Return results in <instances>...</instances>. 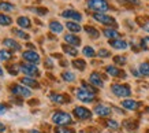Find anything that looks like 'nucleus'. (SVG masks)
Segmentation results:
<instances>
[{"label": "nucleus", "instance_id": "nucleus-1", "mask_svg": "<svg viewBox=\"0 0 149 133\" xmlns=\"http://www.w3.org/2000/svg\"><path fill=\"white\" fill-rule=\"evenodd\" d=\"M52 122L56 124L58 126H66V125L72 124V118L68 113H64V111H56V113L52 115Z\"/></svg>", "mask_w": 149, "mask_h": 133}, {"label": "nucleus", "instance_id": "nucleus-2", "mask_svg": "<svg viewBox=\"0 0 149 133\" xmlns=\"http://www.w3.org/2000/svg\"><path fill=\"white\" fill-rule=\"evenodd\" d=\"M75 95H77L78 100L84 102V103H91V102L95 100V97H96L95 92L89 91V89H86V88H84V87L75 89Z\"/></svg>", "mask_w": 149, "mask_h": 133}, {"label": "nucleus", "instance_id": "nucleus-3", "mask_svg": "<svg viewBox=\"0 0 149 133\" xmlns=\"http://www.w3.org/2000/svg\"><path fill=\"white\" fill-rule=\"evenodd\" d=\"M111 91H112V93L116 95L118 97H129L131 95L130 87L122 85V84H113L112 87H111Z\"/></svg>", "mask_w": 149, "mask_h": 133}, {"label": "nucleus", "instance_id": "nucleus-4", "mask_svg": "<svg viewBox=\"0 0 149 133\" xmlns=\"http://www.w3.org/2000/svg\"><path fill=\"white\" fill-rule=\"evenodd\" d=\"M88 7L97 13H105L109 8L108 3L105 0H88Z\"/></svg>", "mask_w": 149, "mask_h": 133}, {"label": "nucleus", "instance_id": "nucleus-5", "mask_svg": "<svg viewBox=\"0 0 149 133\" xmlns=\"http://www.w3.org/2000/svg\"><path fill=\"white\" fill-rule=\"evenodd\" d=\"M93 18H95L97 22L103 23V25H108V26H112V28H116L118 26L116 21H115L112 17H109V15H107V14H103V13L93 14Z\"/></svg>", "mask_w": 149, "mask_h": 133}, {"label": "nucleus", "instance_id": "nucleus-6", "mask_svg": "<svg viewBox=\"0 0 149 133\" xmlns=\"http://www.w3.org/2000/svg\"><path fill=\"white\" fill-rule=\"evenodd\" d=\"M11 92H13L14 95H17V96H21V97H29L32 95V92L29 91V88H26L25 85H19V84H14L11 85Z\"/></svg>", "mask_w": 149, "mask_h": 133}, {"label": "nucleus", "instance_id": "nucleus-7", "mask_svg": "<svg viewBox=\"0 0 149 133\" xmlns=\"http://www.w3.org/2000/svg\"><path fill=\"white\" fill-rule=\"evenodd\" d=\"M21 70L26 74L27 77H34L38 76V69L33 63H22L21 64Z\"/></svg>", "mask_w": 149, "mask_h": 133}, {"label": "nucleus", "instance_id": "nucleus-8", "mask_svg": "<svg viewBox=\"0 0 149 133\" xmlns=\"http://www.w3.org/2000/svg\"><path fill=\"white\" fill-rule=\"evenodd\" d=\"M74 115H75L78 119H82V121H84V119L91 118L92 113L88 110L86 107H81V106H79V107H75V108H74Z\"/></svg>", "mask_w": 149, "mask_h": 133}, {"label": "nucleus", "instance_id": "nucleus-9", "mask_svg": "<svg viewBox=\"0 0 149 133\" xmlns=\"http://www.w3.org/2000/svg\"><path fill=\"white\" fill-rule=\"evenodd\" d=\"M22 58L26 60V62L33 63V64H36L40 62V55H38L37 52H34V51H26V52H23Z\"/></svg>", "mask_w": 149, "mask_h": 133}, {"label": "nucleus", "instance_id": "nucleus-10", "mask_svg": "<svg viewBox=\"0 0 149 133\" xmlns=\"http://www.w3.org/2000/svg\"><path fill=\"white\" fill-rule=\"evenodd\" d=\"M62 17L67 19H72V21H77V22H79L82 19V15L78 11H74V10H64L62 13Z\"/></svg>", "mask_w": 149, "mask_h": 133}, {"label": "nucleus", "instance_id": "nucleus-11", "mask_svg": "<svg viewBox=\"0 0 149 133\" xmlns=\"http://www.w3.org/2000/svg\"><path fill=\"white\" fill-rule=\"evenodd\" d=\"M95 113L99 117H108V115H111L112 110H111V107H108L105 104H97L95 107Z\"/></svg>", "mask_w": 149, "mask_h": 133}, {"label": "nucleus", "instance_id": "nucleus-12", "mask_svg": "<svg viewBox=\"0 0 149 133\" xmlns=\"http://www.w3.org/2000/svg\"><path fill=\"white\" fill-rule=\"evenodd\" d=\"M89 83L93 85V87L96 88H103L104 87V83H103V78H101V76H100L99 73H92L91 77H89Z\"/></svg>", "mask_w": 149, "mask_h": 133}, {"label": "nucleus", "instance_id": "nucleus-13", "mask_svg": "<svg viewBox=\"0 0 149 133\" xmlns=\"http://www.w3.org/2000/svg\"><path fill=\"white\" fill-rule=\"evenodd\" d=\"M49 97L54 103H58V104H64V103L70 102V97L66 96V95H60V93H52Z\"/></svg>", "mask_w": 149, "mask_h": 133}, {"label": "nucleus", "instance_id": "nucleus-14", "mask_svg": "<svg viewBox=\"0 0 149 133\" xmlns=\"http://www.w3.org/2000/svg\"><path fill=\"white\" fill-rule=\"evenodd\" d=\"M122 106L125 108H127V110H137L141 106V103L136 100H131V99H126V100L122 102Z\"/></svg>", "mask_w": 149, "mask_h": 133}, {"label": "nucleus", "instance_id": "nucleus-15", "mask_svg": "<svg viewBox=\"0 0 149 133\" xmlns=\"http://www.w3.org/2000/svg\"><path fill=\"white\" fill-rule=\"evenodd\" d=\"M64 41L67 43V44H70V46H79L81 44V38L78 36H74V34H71V33H68V34H66L64 36Z\"/></svg>", "mask_w": 149, "mask_h": 133}, {"label": "nucleus", "instance_id": "nucleus-16", "mask_svg": "<svg viewBox=\"0 0 149 133\" xmlns=\"http://www.w3.org/2000/svg\"><path fill=\"white\" fill-rule=\"evenodd\" d=\"M109 46L113 47L115 50H126L127 43L125 41V40H120V38H115V40H111V41H109Z\"/></svg>", "mask_w": 149, "mask_h": 133}, {"label": "nucleus", "instance_id": "nucleus-17", "mask_svg": "<svg viewBox=\"0 0 149 133\" xmlns=\"http://www.w3.org/2000/svg\"><path fill=\"white\" fill-rule=\"evenodd\" d=\"M3 46L7 47V48H10V50H13V51H19L21 50L19 43H17L15 40H13V38H6L4 41H3Z\"/></svg>", "mask_w": 149, "mask_h": 133}, {"label": "nucleus", "instance_id": "nucleus-18", "mask_svg": "<svg viewBox=\"0 0 149 133\" xmlns=\"http://www.w3.org/2000/svg\"><path fill=\"white\" fill-rule=\"evenodd\" d=\"M21 83H22V85H26V87H30V88H40V84L37 83L34 78L27 77V76L21 80Z\"/></svg>", "mask_w": 149, "mask_h": 133}, {"label": "nucleus", "instance_id": "nucleus-19", "mask_svg": "<svg viewBox=\"0 0 149 133\" xmlns=\"http://www.w3.org/2000/svg\"><path fill=\"white\" fill-rule=\"evenodd\" d=\"M17 23H18L19 26L23 28V29H29L30 28V25H32L30 19L27 18V17H19V18L17 19Z\"/></svg>", "mask_w": 149, "mask_h": 133}, {"label": "nucleus", "instance_id": "nucleus-20", "mask_svg": "<svg viewBox=\"0 0 149 133\" xmlns=\"http://www.w3.org/2000/svg\"><path fill=\"white\" fill-rule=\"evenodd\" d=\"M49 29L54 33H62L63 32V25L60 22H58V21H52V22L49 23Z\"/></svg>", "mask_w": 149, "mask_h": 133}, {"label": "nucleus", "instance_id": "nucleus-21", "mask_svg": "<svg viewBox=\"0 0 149 133\" xmlns=\"http://www.w3.org/2000/svg\"><path fill=\"white\" fill-rule=\"evenodd\" d=\"M105 71H107L109 76H112V77H119V76H123L122 71H120L119 69H116L115 66H107V67H105Z\"/></svg>", "mask_w": 149, "mask_h": 133}, {"label": "nucleus", "instance_id": "nucleus-22", "mask_svg": "<svg viewBox=\"0 0 149 133\" xmlns=\"http://www.w3.org/2000/svg\"><path fill=\"white\" fill-rule=\"evenodd\" d=\"M103 34L107 37V38H109V40H111V38H113V40H115V38H118V37H119V33H118L116 30H113V29H104Z\"/></svg>", "mask_w": 149, "mask_h": 133}, {"label": "nucleus", "instance_id": "nucleus-23", "mask_svg": "<svg viewBox=\"0 0 149 133\" xmlns=\"http://www.w3.org/2000/svg\"><path fill=\"white\" fill-rule=\"evenodd\" d=\"M138 71H140L141 76L148 77L149 76V62H144V63H141L140 67H138Z\"/></svg>", "mask_w": 149, "mask_h": 133}, {"label": "nucleus", "instance_id": "nucleus-24", "mask_svg": "<svg viewBox=\"0 0 149 133\" xmlns=\"http://www.w3.org/2000/svg\"><path fill=\"white\" fill-rule=\"evenodd\" d=\"M66 26H67V29L70 30V32H74V33L81 32V26H79L77 22H71V21H68V22L66 23Z\"/></svg>", "mask_w": 149, "mask_h": 133}, {"label": "nucleus", "instance_id": "nucleus-25", "mask_svg": "<svg viewBox=\"0 0 149 133\" xmlns=\"http://www.w3.org/2000/svg\"><path fill=\"white\" fill-rule=\"evenodd\" d=\"M63 51L67 54V55H71V56H77V54H78V51L74 48V47H71V46H67V44H63Z\"/></svg>", "mask_w": 149, "mask_h": 133}, {"label": "nucleus", "instance_id": "nucleus-26", "mask_svg": "<svg viewBox=\"0 0 149 133\" xmlns=\"http://www.w3.org/2000/svg\"><path fill=\"white\" fill-rule=\"evenodd\" d=\"M72 66L78 70H85L86 63H85V60H82V59H75L72 62Z\"/></svg>", "mask_w": 149, "mask_h": 133}, {"label": "nucleus", "instance_id": "nucleus-27", "mask_svg": "<svg viewBox=\"0 0 149 133\" xmlns=\"http://www.w3.org/2000/svg\"><path fill=\"white\" fill-rule=\"evenodd\" d=\"M62 78H63L64 81H67V83H72L74 80H75V74L71 73V71H64L62 74Z\"/></svg>", "mask_w": 149, "mask_h": 133}, {"label": "nucleus", "instance_id": "nucleus-28", "mask_svg": "<svg viewBox=\"0 0 149 133\" xmlns=\"http://www.w3.org/2000/svg\"><path fill=\"white\" fill-rule=\"evenodd\" d=\"M85 32L91 37H93V38H97V37L100 36V33L97 32L95 28H92V26H85Z\"/></svg>", "mask_w": 149, "mask_h": 133}, {"label": "nucleus", "instance_id": "nucleus-29", "mask_svg": "<svg viewBox=\"0 0 149 133\" xmlns=\"http://www.w3.org/2000/svg\"><path fill=\"white\" fill-rule=\"evenodd\" d=\"M11 22H13V19L10 18L8 15L0 14V25H3V26H8V25H11Z\"/></svg>", "mask_w": 149, "mask_h": 133}, {"label": "nucleus", "instance_id": "nucleus-30", "mask_svg": "<svg viewBox=\"0 0 149 133\" xmlns=\"http://www.w3.org/2000/svg\"><path fill=\"white\" fill-rule=\"evenodd\" d=\"M13 33L14 34H17L19 38H23V40H29V38H30V36H29L27 33L22 32V30H19V29H13Z\"/></svg>", "mask_w": 149, "mask_h": 133}, {"label": "nucleus", "instance_id": "nucleus-31", "mask_svg": "<svg viewBox=\"0 0 149 133\" xmlns=\"http://www.w3.org/2000/svg\"><path fill=\"white\" fill-rule=\"evenodd\" d=\"M82 52H84V55L88 56V58H93V56L96 55V52H95V50H93V47H89V46L85 47Z\"/></svg>", "mask_w": 149, "mask_h": 133}, {"label": "nucleus", "instance_id": "nucleus-32", "mask_svg": "<svg viewBox=\"0 0 149 133\" xmlns=\"http://www.w3.org/2000/svg\"><path fill=\"white\" fill-rule=\"evenodd\" d=\"M0 10H3V11H11V10H14V6L7 3V1H0Z\"/></svg>", "mask_w": 149, "mask_h": 133}, {"label": "nucleus", "instance_id": "nucleus-33", "mask_svg": "<svg viewBox=\"0 0 149 133\" xmlns=\"http://www.w3.org/2000/svg\"><path fill=\"white\" fill-rule=\"evenodd\" d=\"M10 58H11V54H10L8 51H6V50L0 51V60H8Z\"/></svg>", "mask_w": 149, "mask_h": 133}, {"label": "nucleus", "instance_id": "nucleus-34", "mask_svg": "<svg viewBox=\"0 0 149 133\" xmlns=\"http://www.w3.org/2000/svg\"><path fill=\"white\" fill-rule=\"evenodd\" d=\"M141 47H142V50L149 51V36L141 38Z\"/></svg>", "mask_w": 149, "mask_h": 133}, {"label": "nucleus", "instance_id": "nucleus-35", "mask_svg": "<svg viewBox=\"0 0 149 133\" xmlns=\"http://www.w3.org/2000/svg\"><path fill=\"white\" fill-rule=\"evenodd\" d=\"M97 55H99L100 58H109V56H111V52H109L108 50H104V48H101V50L97 52Z\"/></svg>", "mask_w": 149, "mask_h": 133}, {"label": "nucleus", "instance_id": "nucleus-36", "mask_svg": "<svg viewBox=\"0 0 149 133\" xmlns=\"http://www.w3.org/2000/svg\"><path fill=\"white\" fill-rule=\"evenodd\" d=\"M107 126L111 129H115V130L119 129V124H118L116 121H113V119H108V121H107Z\"/></svg>", "mask_w": 149, "mask_h": 133}, {"label": "nucleus", "instance_id": "nucleus-37", "mask_svg": "<svg viewBox=\"0 0 149 133\" xmlns=\"http://www.w3.org/2000/svg\"><path fill=\"white\" fill-rule=\"evenodd\" d=\"M113 62L115 63H118V64H125L126 63V58L125 56H113Z\"/></svg>", "mask_w": 149, "mask_h": 133}, {"label": "nucleus", "instance_id": "nucleus-38", "mask_svg": "<svg viewBox=\"0 0 149 133\" xmlns=\"http://www.w3.org/2000/svg\"><path fill=\"white\" fill-rule=\"evenodd\" d=\"M55 133H74L72 130H70V129H66V128H56L55 129Z\"/></svg>", "mask_w": 149, "mask_h": 133}, {"label": "nucleus", "instance_id": "nucleus-39", "mask_svg": "<svg viewBox=\"0 0 149 133\" xmlns=\"http://www.w3.org/2000/svg\"><path fill=\"white\" fill-rule=\"evenodd\" d=\"M8 71H10V74H13V76H17V74L19 73V69L17 67V66H10L8 67Z\"/></svg>", "mask_w": 149, "mask_h": 133}, {"label": "nucleus", "instance_id": "nucleus-40", "mask_svg": "<svg viewBox=\"0 0 149 133\" xmlns=\"http://www.w3.org/2000/svg\"><path fill=\"white\" fill-rule=\"evenodd\" d=\"M33 11H34L36 14H40V15H45L47 13H48L47 8H33Z\"/></svg>", "mask_w": 149, "mask_h": 133}, {"label": "nucleus", "instance_id": "nucleus-41", "mask_svg": "<svg viewBox=\"0 0 149 133\" xmlns=\"http://www.w3.org/2000/svg\"><path fill=\"white\" fill-rule=\"evenodd\" d=\"M6 113H7V106H6V104H1V103H0V115L6 114Z\"/></svg>", "mask_w": 149, "mask_h": 133}, {"label": "nucleus", "instance_id": "nucleus-42", "mask_svg": "<svg viewBox=\"0 0 149 133\" xmlns=\"http://www.w3.org/2000/svg\"><path fill=\"white\" fill-rule=\"evenodd\" d=\"M4 130H6V126H4L3 124H1V122H0V133H1V132H4Z\"/></svg>", "mask_w": 149, "mask_h": 133}, {"label": "nucleus", "instance_id": "nucleus-43", "mask_svg": "<svg viewBox=\"0 0 149 133\" xmlns=\"http://www.w3.org/2000/svg\"><path fill=\"white\" fill-rule=\"evenodd\" d=\"M142 28H144L145 30H146V32H149V22H148V23H145V25L142 26Z\"/></svg>", "mask_w": 149, "mask_h": 133}, {"label": "nucleus", "instance_id": "nucleus-44", "mask_svg": "<svg viewBox=\"0 0 149 133\" xmlns=\"http://www.w3.org/2000/svg\"><path fill=\"white\" fill-rule=\"evenodd\" d=\"M45 64H47V66H49V67H52V62H51V59H47Z\"/></svg>", "mask_w": 149, "mask_h": 133}, {"label": "nucleus", "instance_id": "nucleus-45", "mask_svg": "<svg viewBox=\"0 0 149 133\" xmlns=\"http://www.w3.org/2000/svg\"><path fill=\"white\" fill-rule=\"evenodd\" d=\"M129 1H131V3H134V4H138V3H140V0H129Z\"/></svg>", "mask_w": 149, "mask_h": 133}, {"label": "nucleus", "instance_id": "nucleus-46", "mask_svg": "<svg viewBox=\"0 0 149 133\" xmlns=\"http://www.w3.org/2000/svg\"><path fill=\"white\" fill-rule=\"evenodd\" d=\"M27 133H41V132H38V130H30V132H27Z\"/></svg>", "mask_w": 149, "mask_h": 133}, {"label": "nucleus", "instance_id": "nucleus-47", "mask_svg": "<svg viewBox=\"0 0 149 133\" xmlns=\"http://www.w3.org/2000/svg\"><path fill=\"white\" fill-rule=\"evenodd\" d=\"M0 76H3V69L0 67Z\"/></svg>", "mask_w": 149, "mask_h": 133}, {"label": "nucleus", "instance_id": "nucleus-48", "mask_svg": "<svg viewBox=\"0 0 149 133\" xmlns=\"http://www.w3.org/2000/svg\"><path fill=\"white\" fill-rule=\"evenodd\" d=\"M146 111H149V108H146Z\"/></svg>", "mask_w": 149, "mask_h": 133}, {"label": "nucleus", "instance_id": "nucleus-49", "mask_svg": "<svg viewBox=\"0 0 149 133\" xmlns=\"http://www.w3.org/2000/svg\"><path fill=\"white\" fill-rule=\"evenodd\" d=\"M146 133H149V130H148V132H146Z\"/></svg>", "mask_w": 149, "mask_h": 133}]
</instances>
